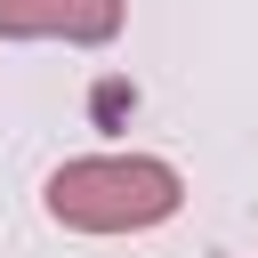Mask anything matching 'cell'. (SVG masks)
<instances>
[{"instance_id":"obj_1","label":"cell","mask_w":258,"mask_h":258,"mask_svg":"<svg viewBox=\"0 0 258 258\" xmlns=\"http://www.w3.org/2000/svg\"><path fill=\"white\" fill-rule=\"evenodd\" d=\"M177 202H185L177 169L145 153H89L48 177V218L73 234H137V226H161Z\"/></svg>"},{"instance_id":"obj_2","label":"cell","mask_w":258,"mask_h":258,"mask_svg":"<svg viewBox=\"0 0 258 258\" xmlns=\"http://www.w3.org/2000/svg\"><path fill=\"white\" fill-rule=\"evenodd\" d=\"M8 40H113L121 0H0Z\"/></svg>"}]
</instances>
